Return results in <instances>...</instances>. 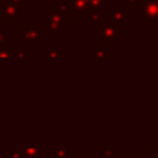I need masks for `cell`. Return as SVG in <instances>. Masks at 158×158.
<instances>
[{
	"instance_id": "cell-1",
	"label": "cell",
	"mask_w": 158,
	"mask_h": 158,
	"mask_svg": "<svg viewBox=\"0 0 158 158\" xmlns=\"http://www.w3.org/2000/svg\"><path fill=\"white\" fill-rule=\"evenodd\" d=\"M94 38L106 46H118L121 43V31L119 27L114 25L108 19H101V22L94 27Z\"/></svg>"
},
{
	"instance_id": "cell-2",
	"label": "cell",
	"mask_w": 158,
	"mask_h": 158,
	"mask_svg": "<svg viewBox=\"0 0 158 158\" xmlns=\"http://www.w3.org/2000/svg\"><path fill=\"white\" fill-rule=\"evenodd\" d=\"M69 25V15H61L56 10H50L44 15V29L50 33L53 39L57 36L58 32H61L63 27H68Z\"/></svg>"
},
{
	"instance_id": "cell-3",
	"label": "cell",
	"mask_w": 158,
	"mask_h": 158,
	"mask_svg": "<svg viewBox=\"0 0 158 158\" xmlns=\"http://www.w3.org/2000/svg\"><path fill=\"white\" fill-rule=\"evenodd\" d=\"M139 21H142L146 27H157L158 25V0H144L140 6Z\"/></svg>"
},
{
	"instance_id": "cell-4",
	"label": "cell",
	"mask_w": 158,
	"mask_h": 158,
	"mask_svg": "<svg viewBox=\"0 0 158 158\" xmlns=\"http://www.w3.org/2000/svg\"><path fill=\"white\" fill-rule=\"evenodd\" d=\"M44 32V27H39L35 29H28L25 27H19L18 29V43L19 44H25V43H32V44H38L39 40L43 38Z\"/></svg>"
},
{
	"instance_id": "cell-5",
	"label": "cell",
	"mask_w": 158,
	"mask_h": 158,
	"mask_svg": "<svg viewBox=\"0 0 158 158\" xmlns=\"http://www.w3.org/2000/svg\"><path fill=\"white\" fill-rule=\"evenodd\" d=\"M11 151L24 158H44L43 146H13Z\"/></svg>"
},
{
	"instance_id": "cell-6",
	"label": "cell",
	"mask_w": 158,
	"mask_h": 158,
	"mask_svg": "<svg viewBox=\"0 0 158 158\" xmlns=\"http://www.w3.org/2000/svg\"><path fill=\"white\" fill-rule=\"evenodd\" d=\"M107 19L119 28L125 27L126 19H128L126 7H110V6H107Z\"/></svg>"
},
{
	"instance_id": "cell-7",
	"label": "cell",
	"mask_w": 158,
	"mask_h": 158,
	"mask_svg": "<svg viewBox=\"0 0 158 158\" xmlns=\"http://www.w3.org/2000/svg\"><path fill=\"white\" fill-rule=\"evenodd\" d=\"M69 4V13H72L77 19H81L83 14L90 11V0H71Z\"/></svg>"
},
{
	"instance_id": "cell-8",
	"label": "cell",
	"mask_w": 158,
	"mask_h": 158,
	"mask_svg": "<svg viewBox=\"0 0 158 158\" xmlns=\"http://www.w3.org/2000/svg\"><path fill=\"white\" fill-rule=\"evenodd\" d=\"M93 57H94L96 64H107L110 58L114 57V53L111 50H108V46H106L103 43H98L94 46Z\"/></svg>"
},
{
	"instance_id": "cell-9",
	"label": "cell",
	"mask_w": 158,
	"mask_h": 158,
	"mask_svg": "<svg viewBox=\"0 0 158 158\" xmlns=\"http://www.w3.org/2000/svg\"><path fill=\"white\" fill-rule=\"evenodd\" d=\"M50 158H71V150L68 147H63V146H52Z\"/></svg>"
},
{
	"instance_id": "cell-10",
	"label": "cell",
	"mask_w": 158,
	"mask_h": 158,
	"mask_svg": "<svg viewBox=\"0 0 158 158\" xmlns=\"http://www.w3.org/2000/svg\"><path fill=\"white\" fill-rule=\"evenodd\" d=\"M103 19V15H101V10H90L87 13V25L89 27H97L98 24Z\"/></svg>"
},
{
	"instance_id": "cell-11",
	"label": "cell",
	"mask_w": 158,
	"mask_h": 158,
	"mask_svg": "<svg viewBox=\"0 0 158 158\" xmlns=\"http://www.w3.org/2000/svg\"><path fill=\"white\" fill-rule=\"evenodd\" d=\"M43 56L46 58H61L64 56V53L61 52V50H58V47L56 46V44H52L50 49L43 53Z\"/></svg>"
},
{
	"instance_id": "cell-12",
	"label": "cell",
	"mask_w": 158,
	"mask_h": 158,
	"mask_svg": "<svg viewBox=\"0 0 158 158\" xmlns=\"http://www.w3.org/2000/svg\"><path fill=\"white\" fill-rule=\"evenodd\" d=\"M13 46L6 43H0V58H10L13 56Z\"/></svg>"
},
{
	"instance_id": "cell-13",
	"label": "cell",
	"mask_w": 158,
	"mask_h": 158,
	"mask_svg": "<svg viewBox=\"0 0 158 158\" xmlns=\"http://www.w3.org/2000/svg\"><path fill=\"white\" fill-rule=\"evenodd\" d=\"M108 0H90V10H103L107 7Z\"/></svg>"
},
{
	"instance_id": "cell-14",
	"label": "cell",
	"mask_w": 158,
	"mask_h": 158,
	"mask_svg": "<svg viewBox=\"0 0 158 158\" xmlns=\"http://www.w3.org/2000/svg\"><path fill=\"white\" fill-rule=\"evenodd\" d=\"M100 153L103 154L104 157H107V158H112L115 156V153L117 151L114 150V148H111V147H107V146H101L100 147Z\"/></svg>"
},
{
	"instance_id": "cell-15",
	"label": "cell",
	"mask_w": 158,
	"mask_h": 158,
	"mask_svg": "<svg viewBox=\"0 0 158 158\" xmlns=\"http://www.w3.org/2000/svg\"><path fill=\"white\" fill-rule=\"evenodd\" d=\"M143 3H144V0H125V7L136 8V7H140Z\"/></svg>"
},
{
	"instance_id": "cell-16",
	"label": "cell",
	"mask_w": 158,
	"mask_h": 158,
	"mask_svg": "<svg viewBox=\"0 0 158 158\" xmlns=\"http://www.w3.org/2000/svg\"><path fill=\"white\" fill-rule=\"evenodd\" d=\"M112 158H133V154L131 151H117Z\"/></svg>"
},
{
	"instance_id": "cell-17",
	"label": "cell",
	"mask_w": 158,
	"mask_h": 158,
	"mask_svg": "<svg viewBox=\"0 0 158 158\" xmlns=\"http://www.w3.org/2000/svg\"><path fill=\"white\" fill-rule=\"evenodd\" d=\"M11 57L18 58V57H32V53L31 52H13V56Z\"/></svg>"
},
{
	"instance_id": "cell-18",
	"label": "cell",
	"mask_w": 158,
	"mask_h": 158,
	"mask_svg": "<svg viewBox=\"0 0 158 158\" xmlns=\"http://www.w3.org/2000/svg\"><path fill=\"white\" fill-rule=\"evenodd\" d=\"M4 158H24V157H19V156H17V154L14 153V151H11V150H10V151H8V153L4 156Z\"/></svg>"
},
{
	"instance_id": "cell-19",
	"label": "cell",
	"mask_w": 158,
	"mask_h": 158,
	"mask_svg": "<svg viewBox=\"0 0 158 158\" xmlns=\"http://www.w3.org/2000/svg\"><path fill=\"white\" fill-rule=\"evenodd\" d=\"M6 36H7L6 32H0V43H6Z\"/></svg>"
},
{
	"instance_id": "cell-20",
	"label": "cell",
	"mask_w": 158,
	"mask_h": 158,
	"mask_svg": "<svg viewBox=\"0 0 158 158\" xmlns=\"http://www.w3.org/2000/svg\"><path fill=\"white\" fill-rule=\"evenodd\" d=\"M94 158H107V157H104L100 151H96V153H94Z\"/></svg>"
},
{
	"instance_id": "cell-21",
	"label": "cell",
	"mask_w": 158,
	"mask_h": 158,
	"mask_svg": "<svg viewBox=\"0 0 158 158\" xmlns=\"http://www.w3.org/2000/svg\"><path fill=\"white\" fill-rule=\"evenodd\" d=\"M74 158H85V157H82V153H81V151H78V153L75 154V157H74Z\"/></svg>"
},
{
	"instance_id": "cell-22",
	"label": "cell",
	"mask_w": 158,
	"mask_h": 158,
	"mask_svg": "<svg viewBox=\"0 0 158 158\" xmlns=\"http://www.w3.org/2000/svg\"><path fill=\"white\" fill-rule=\"evenodd\" d=\"M64 2H67V3H69V2H71V0H64Z\"/></svg>"
}]
</instances>
